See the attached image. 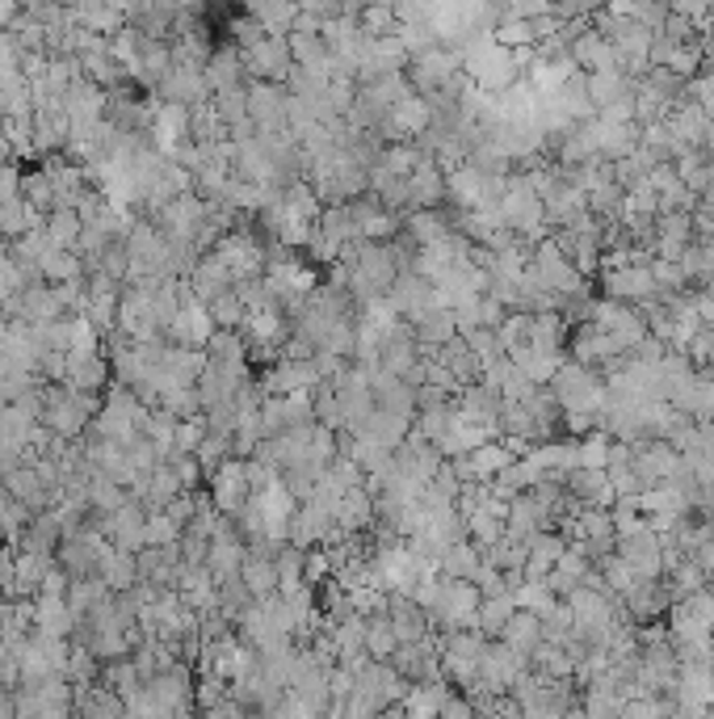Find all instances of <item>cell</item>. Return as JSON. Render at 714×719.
<instances>
[{"label": "cell", "instance_id": "ba28073f", "mask_svg": "<svg viewBox=\"0 0 714 719\" xmlns=\"http://www.w3.org/2000/svg\"><path fill=\"white\" fill-rule=\"evenodd\" d=\"M501 639L508 644V648H517L522 656H529L546 639V635H543V618H538L534 611H522V606H517V611H513V618L504 623Z\"/></svg>", "mask_w": 714, "mask_h": 719}, {"label": "cell", "instance_id": "277c9868", "mask_svg": "<svg viewBox=\"0 0 714 719\" xmlns=\"http://www.w3.org/2000/svg\"><path fill=\"white\" fill-rule=\"evenodd\" d=\"M606 299H618V303H651L655 299V278H651V265L643 261H622V265H609L606 270Z\"/></svg>", "mask_w": 714, "mask_h": 719}, {"label": "cell", "instance_id": "9c48e42d", "mask_svg": "<svg viewBox=\"0 0 714 719\" xmlns=\"http://www.w3.org/2000/svg\"><path fill=\"white\" fill-rule=\"evenodd\" d=\"M513 611H517V597H513V590L487 593V597L480 602V611H475V627H480L483 635H501L504 623L513 618Z\"/></svg>", "mask_w": 714, "mask_h": 719}, {"label": "cell", "instance_id": "5bb4252c", "mask_svg": "<svg viewBox=\"0 0 714 719\" xmlns=\"http://www.w3.org/2000/svg\"><path fill=\"white\" fill-rule=\"evenodd\" d=\"M693 106H702L706 114L714 118V67H706L702 76H690V85H685Z\"/></svg>", "mask_w": 714, "mask_h": 719}, {"label": "cell", "instance_id": "7a4b0ae2", "mask_svg": "<svg viewBox=\"0 0 714 719\" xmlns=\"http://www.w3.org/2000/svg\"><path fill=\"white\" fill-rule=\"evenodd\" d=\"M501 219H504V228H508L513 236H534L538 228H543L546 202H543V194L534 190V181H529V177H513V181H504Z\"/></svg>", "mask_w": 714, "mask_h": 719}, {"label": "cell", "instance_id": "9a60e30c", "mask_svg": "<svg viewBox=\"0 0 714 719\" xmlns=\"http://www.w3.org/2000/svg\"><path fill=\"white\" fill-rule=\"evenodd\" d=\"M606 455H609V438L597 434V438L576 446V467H606Z\"/></svg>", "mask_w": 714, "mask_h": 719}, {"label": "cell", "instance_id": "8992f818", "mask_svg": "<svg viewBox=\"0 0 714 719\" xmlns=\"http://www.w3.org/2000/svg\"><path fill=\"white\" fill-rule=\"evenodd\" d=\"M567 55L576 60V67L580 72H601V67H613L618 60H613V46H609V39L597 30V25H580L576 34H571V43H567Z\"/></svg>", "mask_w": 714, "mask_h": 719}, {"label": "cell", "instance_id": "e0dca14e", "mask_svg": "<svg viewBox=\"0 0 714 719\" xmlns=\"http://www.w3.org/2000/svg\"><path fill=\"white\" fill-rule=\"evenodd\" d=\"M702 64L714 67V30L706 34V39H702Z\"/></svg>", "mask_w": 714, "mask_h": 719}, {"label": "cell", "instance_id": "4fadbf2b", "mask_svg": "<svg viewBox=\"0 0 714 719\" xmlns=\"http://www.w3.org/2000/svg\"><path fill=\"white\" fill-rule=\"evenodd\" d=\"M252 9L265 18L270 30H282V25L294 22V13H298V4L294 0H252Z\"/></svg>", "mask_w": 714, "mask_h": 719}, {"label": "cell", "instance_id": "30bf717a", "mask_svg": "<svg viewBox=\"0 0 714 719\" xmlns=\"http://www.w3.org/2000/svg\"><path fill=\"white\" fill-rule=\"evenodd\" d=\"M441 194H445V181H441L438 165H424L420 160L417 169L408 173V202L412 207H433Z\"/></svg>", "mask_w": 714, "mask_h": 719}, {"label": "cell", "instance_id": "6da1fadb", "mask_svg": "<svg viewBox=\"0 0 714 719\" xmlns=\"http://www.w3.org/2000/svg\"><path fill=\"white\" fill-rule=\"evenodd\" d=\"M550 396L555 404L564 408V413H601V404H606V383L597 379V371L585 366V362H559L555 366V375H550Z\"/></svg>", "mask_w": 714, "mask_h": 719}, {"label": "cell", "instance_id": "5b68a950", "mask_svg": "<svg viewBox=\"0 0 714 719\" xmlns=\"http://www.w3.org/2000/svg\"><path fill=\"white\" fill-rule=\"evenodd\" d=\"M429 123H433V110H429V102H424V97H417L412 88H408L399 102H391L387 118H382L387 135H396V139H417V135H424V131H429Z\"/></svg>", "mask_w": 714, "mask_h": 719}, {"label": "cell", "instance_id": "7c38bea8", "mask_svg": "<svg viewBox=\"0 0 714 719\" xmlns=\"http://www.w3.org/2000/svg\"><path fill=\"white\" fill-rule=\"evenodd\" d=\"M399 648V635L391 627V618H375L370 627H366V653L375 656H396Z\"/></svg>", "mask_w": 714, "mask_h": 719}, {"label": "cell", "instance_id": "8fae6325", "mask_svg": "<svg viewBox=\"0 0 714 719\" xmlns=\"http://www.w3.org/2000/svg\"><path fill=\"white\" fill-rule=\"evenodd\" d=\"M483 555L471 543H450V548L441 551V569L445 576H466V581H475V572H480Z\"/></svg>", "mask_w": 714, "mask_h": 719}, {"label": "cell", "instance_id": "52a82bcc", "mask_svg": "<svg viewBox=\"0 0 714 719\" xmlns=\"http://www.w3.org/2000/svg\"><path fill=\"white\" fill-rule=\"evenodd\" d=\"M564 484L585 506H606V501H613V484H609L606 467H571L564 476Z\"/></svg>", "mask_w": 714, "mask_h": 719}, {"label": "cell", "instance_id": "2e32d148", "mask_svg": "<svg viewBox=\"0 0 714 719\" xmlns=\"http://www.w3.org/2000/svg\"><path fill=\"white\" fill-rule=\"evenodd\" d=\"M669 13H676V18H690L693 25L706 22L714 13V0H669Z\"/></svg>", "mask_w": 714, "mask_h": 719}, {"label": "cell", "instance_id": "3957f363", "mask_svg": "<svg viewBox=\"0 0 714 719\" xmlns=\"http://www.w3.org/2000/svg\"><path fill=\"white\" fill-rule=\"evenodd\" d=\"M529 270H534V278L543 282L550 295H559V299L585 295V274L576 270V261H571L555 240L538 244V253H534V261H529Z\"/></svg>", "mask_w": 714, "mask_h": 719}]
</instances>
